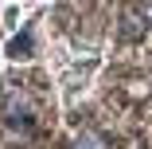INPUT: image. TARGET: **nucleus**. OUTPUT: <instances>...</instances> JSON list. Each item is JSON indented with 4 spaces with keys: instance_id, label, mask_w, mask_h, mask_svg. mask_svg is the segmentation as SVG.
Returning <instances> with one entry per match:
<instances>
[{
    "instance_id": "nucleus-1",
    "label": "nucleus",
    "mask_w": 152,
    "mask_h": 149,
    "mask_svg": "<svg viewBox=\"0 0 152 149\" xmlns=\"http://www.w3.org/2000/svg\"><path fill=\"white\" fill-rule=\"evenodd\" d=\"M31 47H35V36H31V27H23V32L8 43V59H27Z\"/></svg>"
},
{
    "instance_id": "nucleus-2",
    "label": "nucleus",
    "mask_w": 152,
    "mask_h": 149,
    "mask_svg": "<svg viewBox=\"0 0 152 149\" xmlns=\"http://www.w3.org/2000/svg\"><path fill=\"white\" fill-rule=\"evenodd\" d=\"M74 149H105V145H102V137H98V133H82V137L74 141Z\"/></svg>"
}]
</instances>
